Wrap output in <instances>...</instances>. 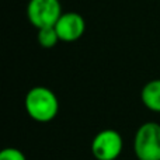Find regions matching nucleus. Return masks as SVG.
Listing matches in <instances>:
<instances>
[{"label": "nucleus", "instance_id": "nucleus-6", "mask_svg": "<svg viewBox=\"0 0 160 160\" xmlns=\"http://www.w3.org/2000/svg\"><path fill=\"white\" fill-rule=\"evenodd\" d=\"M141 100L148 110L160 112V79L150 80L142 87Z\"/></svg>", "mask_w": 160, "mask_h": 160}, {"label": "nucleus", "instance_id": "nucleus-7", "mask_svg": "<svg viewBox=\"0 0 160 160\" xmlns=\"http://www.w3.org/2000/svg\"><path fill=\"white\" fill-rule=\"evenodd\" d=\"M37 39H38V44L42 48H45V49H51V48L56 47L58 42H61L55 27H45V28L38 30Z\"/></svg>", "mask_w": 160, "mask_h": 160}, {"label": "nucleus", "instance_id": "nucleus-2", "mask_svg": "<svg viewBox=\"0 0 160 160\" xmlns=\"http://www.w3.org/2000/svg\"><path fill=\"white\" fill-rule=\"evenodd\" d=\"M133 152L138 160H160V124L149 121L136 129Z\"/></svg>", "mask_w": 160, "mask_h": 160}, {"label": "nucleus", "instance_id": "nucleus-3", "mask_svg": "<svg viewBox=\"0 0 160 160\" xmlns=\"http://www.w3.org/2000/svg\"><path fill=\"white\" fill-rule=\"evenodd\" d=\"M62 13L59 0H30L27 4V18L37 30L55 27Z\"/></svg>", "mask_w": 160, "mask_h": 160}, {"label": "nucleus", "instance_id": "nucleus-4", "mask_svg": "<svg viewBox=\"0 0 160 160\" xmlns=\"http://www.w3.org/2000/svg\"><path fill=\"white\" fill-rule=\"evenodd\" d=\"M124 141L118 131L102 129L91 141V153L97 160H117L122 153Z\"/></svg>", "mask_w": 160, "mask_h": 160}, {"label": "nucleus", "instance_id": "nucleus-8", "mask_svg": "<svg viewBox=\"0 0 160 160\" xmlns=\"http://www.w3.org/2000/svg\"><path fill=\"white\" fill-rule=\"evenodd\" d=\"M0 160H27L25 155L16 148H6L0 153Z\"/></svg>", "mask_w": 160, "mask_h": 160}, {"label": "nucleus", "instance_id": "nucleus-1", "mask_svg": "<svg viewBox=\"0 0 160 160\" xmlns=\"http://www.w3.org/2000/svg\"><path fill=\"white\" fill-rule=\"evenodd\" d=\"M24 105L28 117L41 124L53 121L59 112V100L56 94L44 86L30 88L25 94Z\"/></svg>", "mask_w": 160, "mask_h": 160}, {"label": "nucleus", "instance_id": "nucleus-5", "mask_svg": "<svg viewBox=\"0 0 160 160\" xmlns=\"http://www.w3.org/2000/svg\"><path fill=\"white\" fill-rule=\"evenodd\" d=\"M55 30L62 42H75L83 37L86 31V21L82 14L76 11L62 13L55 24Z\"/></svg>", "mask_w": 160, "mask_h": 160}]
</instances>
